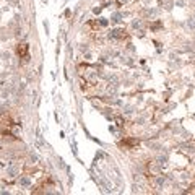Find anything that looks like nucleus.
<instances>
[{
	"label": "nucleus",
	"mask_w": 195,
	"mask_h": 195,
	"mask_svg": "<svg viewBox=\"0 0 195 195\" xmlns=\"http://www.w3.org/2000/svg\"><path fill=\"white\" fill-rule=\"evenodd\" d=\"M18 54H26V44H21V47H18Z\"/></svg>",
	"instance_id": "obj_1"
}]
</instances>
